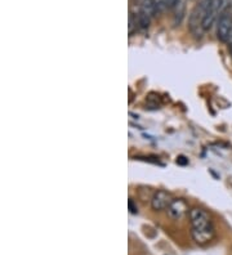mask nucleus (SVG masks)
Listing matches in <instances>:
<instances>
[{
  "mask_svg": "<svg viewBox=\"0 0 232 255\" xmlns=\"http://www.w3.org/2000/svg\"><path fill=\"white\" fill-rule=\"evenodd\" d=\"M150 21H151V16H150V14H147L143 11L139 12V14L137 16V22H138V26H139L142 30L148 28V26H150Z\"/></svg>",
  "mask_w": 232,
  "mask_h": 255,
  "instance_id": "obj_8",
  "label": "nucleus"
},
{
  "mask_svg": "<svg viewBox=\"0 0 232 255\" xmlns=\"http://www.w3.org/2000/svg\"><path fill=\"white\" fill-rule=\"evenodd\" d=\"M232 34V14L231 12H226L219 17L217 22V39L222 42H229L230 36Z\"/></svg>",
  "mask_w": 232,
  "mask_h": 255,
  "instance_id": "obj_3",
  "label": "nucleus"
},
{
  "mask_svg": "<svg viewBox=\"0 0 232 255\" xmlns=\"http://www.w3.org/2000/svg\"><path fill=\"white\" fill-rule=\"evenodd\" d=\"M138 26V22H137V16H136V18H134L133 13H130L129 16V34L132 35L134 31V28H137Z\"/></svg>",
  "mask_w": 232,
  "mask_h": 255,
  "instance_id": "obj_9",
  "label": "nucleus"
},
{
  "mask_svg": "<svg viewBox=\"0 0 232 255\" xmlns=\"http://www.w3.org/2000/svg\"><path fill=\"white\" fill-rule=\"evenodd\" d=\"M173 9H174V16H173L174 25L180 26L183 22V20H185V14H186V1L181 0L180 3L177 4Z\"/></svg>",
  "mask_w": 232,
  "mask_h": 255,
  "instance_id": "obj_7",
  "label": "nucleus"
},
{
  "mask_svg": "<svg viewBox=\"0 0 232 255\" xmlns=\"http://www.w3.org/2000/svg\"><path fill=\"white\" fill-rule=\"evenodd\" d=\"M230 7H231V0H213L203 21L204 31L210 30L218 22L222 14L230 11Z\"/></svg>",
  "mask_w": 232,
  "mask_h": 255,
  "instance_id": "obj_1",
  "label": "nucleus"
},
{
  "mask_svg": "<svg viewBox=\"0 0 232 255\" xmlns=\"http://www.w3.org/2000/svg\"><path fill=\"white\" fill-rule=\"evenodd\" d=\"M190 209L185 198H173V201L170 202V205L166 209L169 218H172L173 220H180L183 216H186L188 214Z\"/></svg>",
  "mask_w": 232,
  "mask_h": 255,
  "instance_id": "obj_4",
  "label": "nucleus"
},
{
  "mask_svg": "<svg viewBox=\"0 0 232 255\" xmlns=\"http://www.w3.org/2000/svg\"><path fill=\"white\" fill-rule=\"evenodd\" d=\"M180 1L181 0H164V4H162V5H164L165 8H170V9H173V8L176 7Z\"/></svg>",
  "mask_w": 232,
  "mask_h": 255,
  "instance_id": "obj_10",
  "label": "nucleus"
},
{
  "mask_svg": "<svg viewBox=\"0 0 232 255\" xmlns=\"http://www.w3.org/2000/svg\"><path fill=\"white\" fill-rule=\"evenodd\" d=\"M215 236L214 228L208 227V228H201V230H195L191 228V237L197 245H207L209 244Z\"/></svg>",
  "mask_w": 232,
  "mask_h": 255,
  "instance_id": "obj_6",
  "label": "nucleus"
},
{
  "mask_svg": "<svg viewBox=\"0 0 232 255\" xmlns=\"http://www.w3.org/2000/svg\"><path fill=\"white\" fill-rule=\"evenodd\" d=\"M172 201L173 196L170 195V192L165 191V190H158L151 197V208L155 212L166 210Z\"/></svg>",
  "mask_w": 232,
  "mask_h": 255,
  "instance_id": "obj_5",
  "label": "nucleus"
},
{
  "mask_svg": "<svg viewBox=\"0 0 232 255\" xmlns=\"http://www.w3.org/2000/svg\"><path fill=\"white\" fill-rule=\"evenodd\" d=\"M188 219H190L191 228H195V230L213 227L210 214L207 210L201 209V208H192V209H190Z\"/></svg>",
  "mask_w": 232,
  "mask_h": 255,
  "instance_id": "obj_2",
  "label": "nucleus"
},
{
  "mask_svg": "<svg viewBox=\"0 0 232 255\" xmlns=\"http://www.w3.org/2000/svg\"><path fill=\"white\" fill-rule=\"evenodd\" d=\"M128 205H129V210H130V212H132V214H137L138 208H137V206H134V202H133V200H132V198L129 200V204H128Z\"/></svg>",
  "mask_w": 232,
  "mask_h": 255,
  "instance_id": "obj_11",
  "label": "nucleus"
}]
</instances>
